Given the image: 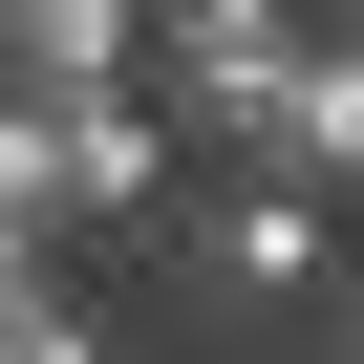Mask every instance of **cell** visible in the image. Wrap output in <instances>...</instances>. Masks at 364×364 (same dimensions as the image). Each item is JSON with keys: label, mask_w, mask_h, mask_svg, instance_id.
<instances>
[{"label": "cell", "mask_w": 364, "mask_h": 364, "mask_svg": "<svg viewBox=\"0 0 364 364\" xmlns=\"http://www.w3.org/2000/svg\"><path fill=\"white\" fill-rule=\"evenodd\" d=\"M129 236H150V279L193 321H300L321 300V193H279V171H171Z\"/></svg>", "instance_id": "cell-2"}, {"label": "cell", "mask_w": 364, "mask_h": 364, "mask_svg": "<svg viewBox=\"0 0 364 364\" xmlns=\"http://www.w3.org/2000/svg\"><path fill=\"white\" fill-rule=\"evenodd\" d=\"M171 150H193V171H279V193H343V171H364V43L300 22V43H257L215 86H171Z\"/></svg>", "instance_id": "cell-1"}, {"label": "cell", "mask_w": 364, "mask_h": 364, "mask_svg": "<svg viewBox=\"0 0 364 364\" xmlns=\"http://www.w3.org/2000/svg\"><path fill=\"white\" fill-rule=\"evenodd\" d=\"M0 364H129V321H107V300H65V279L22 257V279H0Z\"/></svg>", "instance_id": "cell-5"}, {"label": "cell", "mask_w": 364, "mask_h": 364, "mask_svg": "<svg viewBox=\"0 0 364 364\" xmlns=\"http://www.w3.org/2000/svg\"><path fill=\"white\" fill-rule=\"evenodd\" d=\"M107 65H129V0H0V86L22 107L43 86H107Z\"/></svg>", "instance_id": "cell-4"}, {"label": "cell", "mask_w": 364, "mask_h": 364, "mask_svg": "<svg viewBox=\"0 0 364 364\" xmlns=\"http://www.w3.org/2000/svg\"><path fill=\"white\" fill-rule=\"evenodd\" d=\"M171 171H193V150H171V107H150L129 65H107V86H43V193H65V236H129Z\"/></svg>", "instance_id": "cell-3"}, {"label": "cell", "mask_w": 364, "mask_h": 364, "mask_svg": "<svg viewBox=\"0 0 364 364\" xmlns=\"http://www.w3.org/2000/svg\"><path fill=\"white\" fill-rule=\"evenodd\" d=\"M43 236H65V193H43V107H22V86H0V279H22Z\"/></svg>", "instance_id": "cell-6"}]
</instances>
